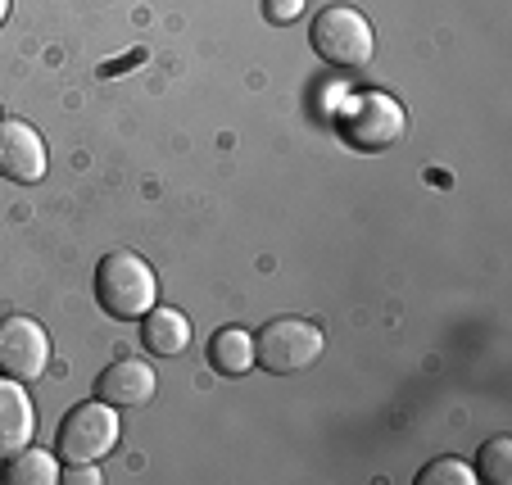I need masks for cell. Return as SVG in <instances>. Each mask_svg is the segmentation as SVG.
<instances>
[{"mask_svg": "<svg viewBox=\"0 0 512 485\" xmlns=\"http://www.w3.org/2000/svg\"><path fill=\"white\" fill-rule=\"evenodd\" d=\"M96 300L114 318H145L159 300V277L155 268L132 250H114L100 259L96 268Z\"/></svg>", "mask_w": 512, "mask_h": 485, "instance_id": "obj_1", "label": "cell"}, {"mask_svg": "<svg viewBox=\"0 0 512 485\" xmlns=\"http://www.w3.org/2000/svg\"><path fill=\"white\" fill-rule=\"evenodd\" d=\"M313 50L327 59L331 68H368L377 55V37H372V23L363 19L349 5H327V10L313 19Z\"/></svg>", "mask_w": 512, "mask_h": 485, "instance_id": "obj_2", "label": "cell"}, {"mask_svg": "<svg viewBox=\"0 0 512 485\" xmlns=\"http://www.w3.org/2000/svg\"><path fill=\"white\" fill-rule=\"evenodd\" d=\"M340 136L358 150H390L395 141H404V105L386 91H368V96H354L340 109Z\"/></svg>", "mask_w": 512, "mask_h": 485, "instance_id": "obj_3", "label": "cell"}, {"mask_svg": "<svg viewBox=\"0 0 512 485\" xmlns=\"http://www.w3.org/2000/svg\"><path fill=\"white\" fill-rule=\"evenodd\" d=\"M322 345H327V340H322V331L313 327V322L277 318V322H268V327H259V336H254V359H259V368L286 377V372L313 368Z\"/></svg>", "mask_w": 512, "mask_h": 485, "instance_id": "obj_4", "label": "cell"}, {"mask_svg": "<svg viewBox=\"0 0 512 485\" xmlns=\"http://www.w3.org/2000/svg\"><path fill=\"white\" fill-rule=\"evenodd\" d=\"M118 418H114V404L105 399H91V404H78L59 422V454L68 463H96V458L114 454L118 445Z\"/></svg>", "mask_w": 512, "mask_h": 485, "instance_id": "obj_5", "label": "cell"}, {"mask_svg": "<svg viewBox=\"0 0 512 485\" xmlns=\"http://www.w3.org/2000/svg\"><path fill=\"white\" fill-rule=\"evenodd\" d=\"M50 368V336L41 322L23 318H0V372L14 381H37Z\"/></svg>", "mask_w": 512, "mask_h": 485, "instance_id": "obj_6", "label": "cell"}, {"mask_svg": "<svg viewBox=\"0 0 512 485\" xmlns=\"http://www.w3.org/2000/svg\"><path fill=\"white\" fill-rule=\"evenodd\" d=\"M0 177L23 186L46 177V141L23 118H0Z\"/></svg>", "mask_w": 512, "mask_h": 485, "instance_id": "obj_7", "label": "cell"}, {"mask_svg": "<svg viewBox=\"0 0 512 485\" xmlns=\"http://www.w3.org/2000/svg\"><path fill=\"white\" fill-rule=\"evenodd\" d=\"M32 431H37V413H32L28 390L23 381L0 372V463H10L19 449H28Z\"/></svg>", "mask_w": 512, "mask_h": 485, "instance_id": "obj_8", "label": "cell"}, {"mask_svg": "<svg viewBox=\"0 0 512 485\" xmlns=\"http://www.w3.org/2000/svg\"><path fill=\"white\" fill-rule=\"evenodd\" d=\"M155 368L150 363H141V359H118L114 368H105L100 372V381H96V399H105V404H114V408H141V404H150L155 399Z\"/></svg>", "mask_w": 512, "mask_h": 485, "instance_id": "obj_9", "label": "cell"}, {"mask_svg": "<svg viewBox=\"0 0 512 485\" xmlns=\"http://www.w3.org/2000/svg\"><path fill=\"white\" fill-rule=\"evenodd\" d=\"M145 345H150V354H159V359H177V354H186V345H191V322H186L182 309H150L145 313Z\"/></svg>", "mask_w": 512, "mask_h": 485, "instance_id": "obj_10", "label": "cell"}, {"mask_svg": "<svg viewBox=\"0 0 512 485\" xmlns=\"http://www.w3.org/2000/svg\"><path fill=\"white\" fill-rule=\"evenodd\" d=\"M209 363L227 377H241L254 368V336L245 327H223L209 340Z\"/></svg>", "mask_w": 512, "mask_h": 485, "instance_id": "obj_11", "label": "cell"}, {"mask_svg": "<svg viewBox=\"0 0 512 485\" xmlns=\"http://www.w3.org/2000/svg\"><path fill=\"white\" fill-rule=\"evenodd\" d=\"M5 481L10 485H55L59 481V463L46 449H19L5 467Z\"/></svg>", "mask_w": 512, "mask_h": 485, "instance_id": "obj_12", "label": "cell"}, {"mask_svg": "<svg viewBox=\"0 0 512 485\" xmlns=\"http://www.w3.org/2000/svg\"><path fill=\"white\" fill-rule=\"evenodd\" d=\"M476 476L490 485H508L512 481V436H494L481 445L476 454Z\"/></svg>", "mask_w": 512, "mask_h": 485, "instance_id": "obj_13", "label": "cell"}, {"mask_svg": "<svg viewBox=\"0 0 512 485\" xmlns=\"http://www.w3.org/2000/svg\"><path fill=\"white\" fill-rule=\"evenodd\" d=\"M417 485H476V472L458 458H435L426 472H417Z\"/></svg>", "mask_w": 512, "mask_h": 485, "instance_id": "obj_14", "label": "cell"}, {"mask_svg": "<svg viewBox=\"0 0 512 485\" xmlns=\"http://www.w3.org/2000/svg\"><path fill=\"white\" fill-rule=\"evenodd\" d=\"M304 10V0H263V14H268L272 23H295Z\"/></svg>", "mask_w": 512, "mask_h": 485, "instance_id": "obj_15", "label": "cell"}, {"mask_svg": "<svg viewBox=\"0 0 512 485\" xmlns=\"http://www.w3.org/2000/svg\"><path fill=\"white\" fill-rule=\"evenodd\" d=\"M59 481H68V485H100L105 476L96 472V463H68L64 472H59Z\"/></svg>", "mask_w": 512, "mask_h": 485, "instance_id": "obj_16", "label": "cell"}, {"mask_svg": "<svg viewBox=\"0 0 512 485\" xmlns=\"http://www.w3.org/2000/svg\"><path fill=\"white\" fill-rule=\"evenodd\" d=\"M5 14H10V0H0V23H5Z\"/></svg>", "mask_w": 512, "mask_h": 485, "instance_id": "obj_17", "label": "cell"}]
</instances>
